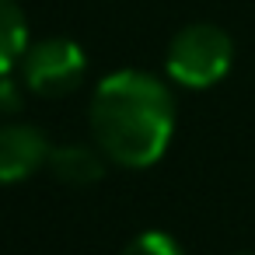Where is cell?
Returning a JSON list of instances; mask_svg holds the SVG:
<instances>
[{
    "instance_id": "1",
    "label": "cell",
    "mask_w": 255,
    "mask_h": 255,
    "mask_svg": "<svg viewBox=\"0 0 255 255\" xmlns=\"http://www.w3.org/2000/svg\"><path fill=\"white\" fill-rule=\"evenodd\" d=\"M88 126L95 147L119 168H150L175 136V95L147 70H116L98 81Z\"/></svg>"
},
{
    "instance_id": "2",
    "label": "cell",
    "mask_w": 255,
    "mask_h": 255,
    "mask_svg": "<svg viewBox=\"0 0 255 255\" xmlns=\"http://www.w3.org/2000/svg\"><path fill=\"white\" fill-rule=\"evenodd\" d=\"M231 63H234V42L220 25H210V21L178 28L175 39L168 42V56H164L168 77L189 91H206V88L220 84L227 77Z\"/></svg>"
},
{
    "instance_id": "3",
    "label": "cell",
    "mask_w": 255,
    "mask_h": 255,
    "mask_svg": "<svg viewBox=\"0 0 255 255\" xmlns=\"http://www.w3.org/2000/svg\"><path fill=\"white\" fill-rule=\"evenodd\" d=\"M88 60L84 49L63 35L39 39L21 56V84L39 98H67L84 84Z\"/></svg>"
},
{
    "instance_id": "4",
    "label": "cell",
    "mask_w": 255,
    "mask_h": 255,
    "mask_svg": "<svg viewBox=\"0 0 255 255\" xmlns=\"http://www.w3.org/2000/svg\"><path fill=\"white\" fill-rule=\"evenodd\" d=\"M49 140L32 123H4L0 126V185H14L32 178L49 164Z\"/></svg>"
},
{
    "instance_id": "5",
    "label": "cell",
    "mask_w": 255,
    "mask_h": 255,
    "mask_svg": "<svg viewBox=\"0 0 255 255\" xmlns=\"http://www.w3.org/2000/svg\"><path fill=\"white\" fill-rule=\"evenodd\" d=\"M105 154L98 147L88 143H67V147H53L49 154V171L63 182V185H95L105 175Z\"/></svg>"
},
{
    "instance_id": "6",
    "label": "cell",
    "mask_w": 255,
    "mask_h": 255,
    "mask_svg": "<svg viewBox=\"0 0 255 255\" xmlns=\"http://www.w3.org/2000/svg\"><path fill=\"white\" fill-rule=\"evenodd\" d=\"M28 18L18 0H0V74H11L28 53Z\"/></svg>"
},
{
    "instance_id": "7",
    "label": "cell",
    "mask_w": 255,
    "mask_h": 255,
    "mask_svg": "<svg viewBox=\"0 0 255 255\" xmlns=\"http://www.w3.org/2000/svg\"><path fill=\"white\" fill-rule=\"evenodd\" d=\"M119 255H185V252H182V245L171 234H164V231H143Z\"/></svg>"
},
{
    "instance_id": "8",
    "label": "cell",
    "mask_w": 255,
    "mask_h": 255,
    "mask_svg": "<svg viewBox=\"0 0 255 255\" xmlns=\"http://www.w3.org/2000/svg\"><path fill=\"white\" fill-rule=\"evenodd\" d=\"M21 84L18 81H11L7 74H0V116H11V112H18L21 109Z\"/></svg>"
},
{
    "instance_id": "9",
    "label": "cell",
    "mask_w": 255,
    "mask_h": 255,
    "mask_svg": "<svg viewBox=\"0 0 255 255\" xmlns=\"http://www.w3.org/2000/svg\"><path fill=\"white\" fill-rule=\"evenodd\" d=\"M238 255H252V252H238Z\"/></svg>"
}]
</instances>
